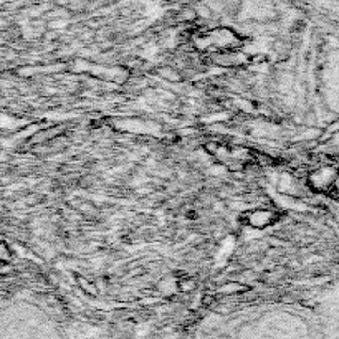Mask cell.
I'll use <instances>...</instances> for the list:
<instances>
[{
	"instance_id": "cell-1",
	"label": "cell",
	"mask_w": 339,
	"mask_h": 339,
	"mask_svg": "<svg viewBox=\"0 0 339 339\" xmlns=\"http://www.w3.org/2000/svg\"><path fill=\"white\" fill-rule=\"evenodd\" d=\"M273 219H275V215L268 209H255V210L247 213V224L257 230L266 228L268 225H272Z\"/></svg>"
},
{
	"instance_id": "cell-2",
	"label": "cell",
	"mask_w": 339,
	"mask_h": 339,
	"mask_svg": "<svg viewBox=\"0 0 339 339\" xmlns=\"http://www.w3.org/2000/svg\"><path fill=\"white\" fill-rule=\"evenodd\" d=\"M71 17V12L66 7H58V9L51 10L47 14V20L50 22H62V20H68Z\"/></svg>"
},
{
	"instance_id": "cell-3",
	"label": "cell",
	"mask_w": 339,
	"mask_h": 339,
	"mask_svg": "<svg viewBox=\"0 0 339 339\" xmlns=\"http://www.w3.org/2000/svg\"><path fill=\"white\" fill-rule=\"evenodd\" d=\"M233 248H235V242H233L232 237H227V239L222 242V247H220V252H219V258H222V260H227Z\"/></svg>"
},
{
	"instance_id": "cell-4",
	"label": "cell",
	"mask_w": 339,
	"mask_h": 339,
	"mask_svg": "<svg viewBox=\"0 0 339 339\" xmlns=\"http://www.w3.org/2000/svg\"><path fill=\"white\" fill-rule=\"evenodd\" d=\"M247 286L240 285V283H225L220 286L219 293L220 294H235V293H240V291H245Z\"/></svg>"
},
{
	"instance_id": "cell-5",
	"label": "cell",
	"mask_w": 339,
	"mask_h": 339,
	"mask_svg": "<svg viewBox=\"0 0 339 339\" xmlns=\"http://www.w3.org/2000/svg\"><path fill=\"white\" fill-rule=\"evenodd\" d=\"M76 281H78L80 288H81L84 293L91 294V296H96V294H98V288H96L93 283H90V281H88L84 276H78V278H76Z\"/></svg>"
},
{
	"instance_id": "cell-6",
	"label": "cell",
	"mask_w": 339,
	"mask_h": 339,
	"mask_svg": "<svg viewBox=\"0 0 339 339\" xmlns=\"http://www.w3.org/2000/svg\"><path fill=\"white\" fill-rule=\"evenodd\" d=\"M195 14H197V17H202V18H209V17H210V10H209L205 5H199V7H197Z\"/></svg>"
},
{
	"instance_id": "cell-7",
	"label": "cell",
	"mask_w": 339,
	"mask_h": 339,
	"mask_svg": "<svg viewBox=\"0 0 339 339\" xmlns=\"http://www.w3.org/2000/svg\"><path fill=\"white\" fill-rule=\"evenodd\" d=\"M161 75L165 76L167 80H172V81H177V80H179V75L174 73L172 70H169V68H164V70L161 71Z\"/></svg>"
},
{
	"instance_id": "cell-8",
	"label": "cell",
	"mask_w": 339,
	"mask_h": 339,
	"mask_svg": "<svg viewBox=\"0 0 339 339\" xmlns=\"http://www.w3.org/2000/svg\"><path fill=\"white\" fill-rule=\"evenodd\" d=\"M180 17H182L184 20H195L197 18V14H195V10L185 9V10L180 12Z\"/></svg>"
}]
</instances>
